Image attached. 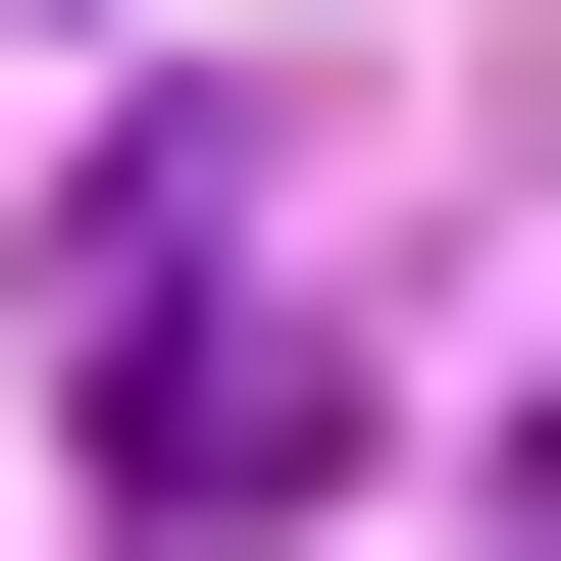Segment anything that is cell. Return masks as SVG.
<instances>
[{
	"label": "cell",
	"mask_w": 561,
	"mask_h": 561,
	"mask_svg": "<svg viewBox=\"0 0 561 561\" xmlns=\"http://www.w3.org/2000/svg\"><path fill=\"white\" fill-rule=\"evenodd\" d=\"M103 511H307V153L103 205Z\"/></svg>",
	"instance_id": "cell-1"
}]
</instances>
